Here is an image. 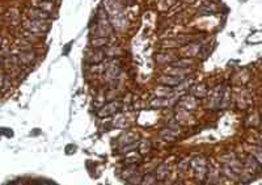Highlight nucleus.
I'll return each instance as SVG.
<instances>
[{
  "label": "nucleus",
  "instance_id": "f257e3e1",
  "mask_svg": "<svg viewBox=\"0 0 262 185\" xmlns=\"http://www.w3.org/2000/svg\"><path fill=\"white\" fill-rule=\"evenodd\" d=\"M30 16L34 17V18H39V20H46V18H50V15L46 11L38 8V9H33L30 11Z\"/></svg>",
  "mask_w": 262,
  "mask_h": 185
},
{
  "label": "nucleus",
  "instance_id": "f03ea898",
  "mask_svg": "<svg viewBox=\"0 0 262 185\" xmlns=\"http://www.w3.org/2000/svg\"><path fill=\"white\" fill-rule=\"evenodd\" d=\"M161 83H166V84H177L181 82V79H171V78H164V79H160Z\"/></svg>",
  "mask_w": 262,
  "mask_h": 185
},
{
  "label": "nucleus",
  "instance_id": "7ed1b4c3",
  "mask_svg": "<svg viewBox=\"0 0 262 185\" xmlns=\"http://www.w3.org/2000/svg\"><path fill=\"white\" fill-rule=\"evenodd\" d=\"M0 133H3V134H5V135H8L9 138H11V137H13V131H12V130H9V129H0Z\"/></svg>",
  "mask_w": 262,
  "mask_h": 185
}]
</instances>
